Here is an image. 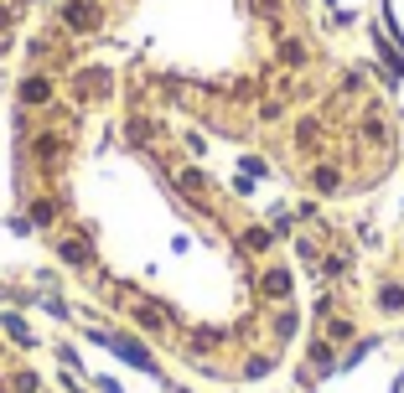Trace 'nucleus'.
<instances>
[{"label": "nucleus", "instance_id": "f257e3e1", "mask_svg": "<svg viewBox=\"0 0 404 393\" xmlns=\"http://www.w3.org/2000/svg\"><path fill=\"white\" fill-rule=\"evenodd\" d=\"M68 26H73V31H94V26H99V5H88V0L78 5V0H73V5H68Z\"/></svg>", "mask_w": 404, "mask_h": 393}, {"label": "nucleus", "instance_id": "f03ea898", "mask_svg": "<svg viewBox=\"0 0 404 393\" xmlns=\"http://www.w3.org/2000/svg\"><path fill=\"white\" fill-rule=\"evenodd\" d=\"M21 99H26V104H47V99H52V83H47V78H31V83L21 88Z\"/></svg>", "mask_w": 404, "mask_h": 393}, {"label": "nucleus", "instance_id": "7ed1b4c3", "mask_svg": "<svg viewBox=\"0 0 404 393\" xmlns=\"http://www.w3.org/2000/svg\"><path fill=\"white\" fill-rule=\"evenodd\" d=\"M264 290H270V295H286V290H290V279H286V275H280V269H275V275H270V279H264Z\"/></svg>", "mask_w": 404, "mask_h": 393}]
</instances>
